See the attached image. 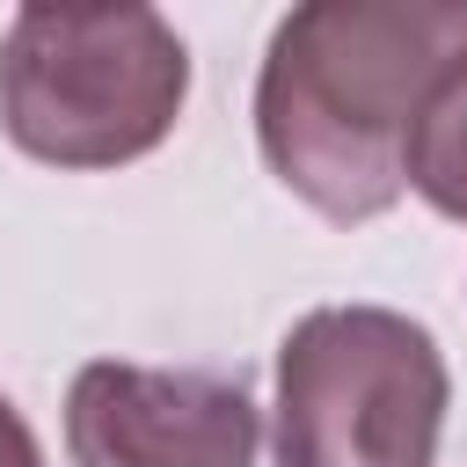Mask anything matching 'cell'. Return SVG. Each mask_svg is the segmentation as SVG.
Returning <instances> with one entry per match:
<instances>
[{
    "mask_svg": "<svg viewBox=\"0 0 467 467\" xmlns=\"http://www.w3.org/2000/svg\"><path fill=\"white\" fill-rule=\"evenodd\" d=\"M409 190L431 212H445V219L467 226V51L438 73V88L416 109V131H409Z\"/></svg>",
    "mask_w": 467,
    "mask_h": 467,
    "instance_id": "obj_5",
    "label": "cell"
},
{
    "mask_svg": "<svg viewBox=\"0 0 467 467\" xmlns=\"http://www.w3.org/2000/svg\"><path fill=\"white\" fill-rule=\"evenodd\" d=\"M0 467H44V452H36V438H29V423H22V409L0 394Z\"/></svg>",
    "mask_w": 467,
    "mask_h": 467,
    "instance_id": "obj_6",
    "label": "cell"
},
{
    "mask_svg": "<svg viewBox=\"0 0 467 467\" xmlns=\"http://www.w3.org/2000/svg\"><path fill=\"white\" fill-rule=\"evenodd\" d=\"M255 401L226 372L95 358L66 394L73 467H255Z\"/></svg>",
    "mask_w": 467,
    "mask_h": 467,
    "instance_id": "obj_4",
    "label": "cell"
},
{
    "mask_svg": "<svg viewBox=\"0 0 467 467\" xmlns=\"http://www.w3.org/2000/svg\"><path fill=\"white\" fill-rule=\"evenodd\" d=\"M445 358L394 306H314L277 350V467H438Z\"/></svg>",
    "mask_w": 467,
    "mask_h": 467,
    "instance_id": "obj_3",
    "label": "cell"
},
{
    "mask_svg": "<svg viewBox=\"0 0 467 467\" xmlns=\"http://www.w3.org/2000/svg\"><path fill=\"white\" fill-rule=\"evenodd\" d=\"M467 51V0H306L277 22L255 80L270 175L321 219H379L409 190V131Z\"/></svg>",
    "mask_w": 467,
    "mask_h": 467,
    "instance_id": "obj_1",
    "label": "cell"
},
{
    "mask_svg": "<svg viewBox=\"0 0 467 467\" xmlns=\"http://www.w3.org/2000/svg\"><path fill=\"white\" fill-rule=\"evenodd\" d=\"M190 95V51L153 7H22L0 36V124L29 161L124 168Z\"/></svg>",
    "mask_w": 467,
    "mask_h": 467,
    "instance_id": "obj_2",
    "label": "cell"
}]
</instances>
